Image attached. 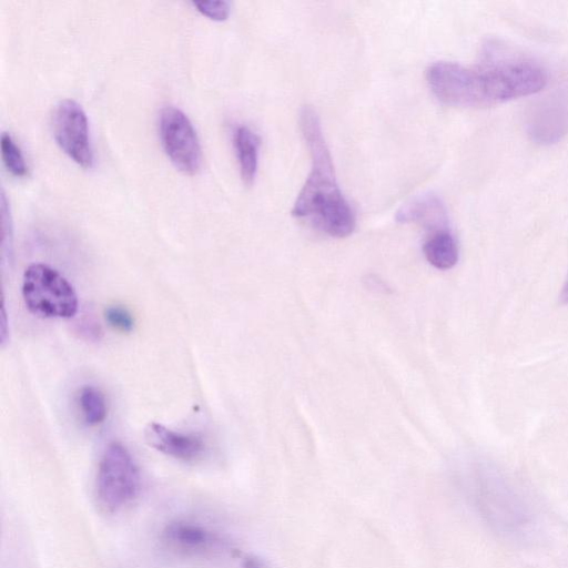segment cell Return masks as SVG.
Returning a JSON list of instances; mask_svg holds the SVG:
<instances>
[{"mask_svg":"<svg viewBox=\"0 0 568 568\" xmlns=\"http://www.w3.org/2000/svg\"><path fill=\"white\" fill-rule=\"evenodd\" d=\"M475 67L438 61L426 70L433 94L459 108H488L539 92L547 83L541 67L530 60L501 54L489 44Z\"/></svg>","mask_w":568,"mask_h":568,"instance_id":"cell-1","label":"cell"},{"mask_svg":"<svg viewBox=\"0 0 568 568\" xmlns=\"http://www.w3.org/2000/svg\"><path fill=\"white\" fill-rule=\"evenodd\" d=\"M298 122L310 150L312 168L294 202L292 215L305 219L329 236L346 237L355 229V214L336 182L320 118L311 105H304Z\"/></svg>","mask_w":568,"mask_h":568,"instance_id":"cell-2","label":"cell"},{"mask_svg":"<svg viewBox=\"0 0 568 568\" xmlns=\"http://www.w3.org/2000/svg\"><path fill=\"white\" fill-rule=\"evenodd\" d=\"M464 490L476 515L498 536L521 541L535 530L536 514L529 497L498 474L477 471L466 478Z\"/></svg>","mask_w":568,"mask_h":568,"instance_id":"cell-3","label":"cell"},{"mask_svg":"<svg viewBox=\"0 0 568 568\" xmlns=\"http://www.w3.org/2000/svg\"><path fill=\"white\" fill-rule=\"evenodd\" d=\"M141 476L130 452L120 443H111L99 462L94 496L106 514H116L139 495Z\"/></svg>","mask_w":568,"mask_h":568,"instance_id":"cell-4","label":"cell"},{"mask_svg":"<svg viewBox=\"0 0 568 568\" xmlns=\"http://www.w3.org/2000/svg\"><path fill=\"white\" fill-rule=\"evenodd\" d=\"M27 308L42 318H70L78 311L72 285L54 268L42 263L27 267L22 278Z\"/></svg>","mask_w":568,"mask_h":568,"instance_id":"cell-5","label":"cell"},{"mask_svg":"<svg viewBox=\"0 0 568 568\" xmlns=\"http://www.w3.org/2000/svg\"><path fill=\"white\" fill-rule=\"evenodd\" d=\"M162 146L176 169L195 174L202 164V149L187 115L176 106L166 105L159 114Z\"/></svg>","mask_w":568,"mask_h":568,"instance_id":"cell-6","label":"cell"},{"mask_svg":"<svg viewBox=\"0 0 568 568\" xmlns=\"http://www.w3.org/2000/svg\"><path fill=\"white\" fill-rule=\"evenodd\" d=\"M51 128L59 146L83 168L93 164L89 122L82 106L72 99L60 100L51 114Z\"/></svg>","mask_w":568,"mask_h":568,"instance_id":"cell-7","label":"cell"},{"mask_svg":"<svg viewBox=\"0 0 568 568\" xmlns=\"http://www.w3.org/2000/svg\"><path fill=\"white\" fill-rule=\"evenodd\" d=\"M160 539L166 549L184 557L210 556L229 549L227 541L220 534L186 519H175L166 524Z\"/></svg>","mask_w":568,"mask_h":568,"instance_id":"cell-8","label":"cell"},{"mask_svg":"<svg viewBox=\"0 0 568 568\" xmlns=\"http://www.w3.org/2000/svg\"><path fill=\"white\" fill-rule=\"evenodd\" d=\"M530 139L539 144H552L568 133V103L552 98L536 105L527 120Z\"/></svg>","mask_w":568,"mask_h":568,"instance_id":"cell-9","label":"cell"},{"mask_svg":"<svg viewBox=\"0 0 568 568\" xmlns=\"http://www.w3.org/2000/svg\"><path fill=\"white\" fill-rule=\"evenodd\" d=\"M144 438L158 452L185 463H194L205 453V444L201 437L174 432L155 422L148 424Z\"/></svg>","mask_w":568,"mask_h":568,"instance_id":"cell-10","label":"cell"},{"mask_svg":"<svg viewBox=\"0 0 568 568\" xmlns=\"http://www.w3.org/2000/svg\"><path fill=\"white\" fill-rule=\"evenodd\" d=\"M402 223L423 222L429 226L446 229L447 214L442 200L434 193H423L403 204L396 213Z\"/></svg>","mask_w":568,"mask_h":568,"instance_id":"cell-11","label":"cell"},{"mask_svg":"<svg viewBox=\"0 0 568 568\" xmlns=\"http://www.w3.org/2000/svg\"><path fill=\"white\" fill-rule=\"evenodd\" d=\"M233 144L242 181L251 185L257 171L260 139L248 126L239 125L233 132Z\"/></svg>","mask_w":568,"mask_h":568,"instance_id":"cell-12","label":"cell"},{"mask_svg":"<svg viewBox=\"0 0 568 568\" xmlns=\"http://www.w3.org/2000/svg\"><path fill=\"white\" fill-rule=\"evenodd\" d=\"M423 253L429 264L438 270H449L458 262V246L447 230L434 232L424 243Z\"/></svg>","mask_w":568,"mask_h":568,"instance_id":"cell-13","label":"cell"},{"mask_svg":"<svg viewBox=\"0 0 568 568\" xmlns=\"http://www.w3.org/2000/svg\"><path fill=\"white\" fill-rule=\"evenodd\" d=\"M79 404L84 422L89 426L102 423L106 416V403L102 392L91 385L81 388Z\"/></svg>","mask_w":568,"mask_h":568,"instance_id":"cell-14","label":"cell"},{"mask_svg":"<svg viewBox=\"0 0 568 568\" xmlns=\"http://www.w3.org/2000/svg\"><path fill=\"white\" fill-rule=\"evenodd\" d=\"M1 156L7 170L16 176H24L28 166L20 148L7 132L1 134Z\"/></svg>","mask_w":568,"mask_h":568,"instance_id":"cell-15","label":"cell"},{"mask_svg":"<svg viewBox=\"0 0 568 568\" xmlns=\"http://www.w3.org/2000/svg\"><path fill=\"white\" fill-rule=\"evenodd\" d=\"M106 323L114 329L129 333L134 327V320L131 313L122 305H110L104 310Z\"/></svg>","mask_w":568,"mask_h":568,"instance_id":"cell-16","label":"cell"},{"mask_svg":"<svg viewBox=\"0 0 568 568\" xmlns=\"http://www.w3.org/2000/svg\"><path fill=\"white\" fill-rule=\"evenodd\" d=\"M192 4L204 16L213 20H225L230 14V3L224 0H195Z\"/></svg>","mask_w":568,"mask_h":568,"instance_id":"cell-17","label":"cell"},{"mask_svg":"<svg viewBox=\"0 0 568 568\" xmlns=\"http://www.w3.org/2000/svg\"><path fill=\"white\" fill-rule=\"evenodd\" d=\"M240 568H268V566L261 557L248 555L242 560Z\"/></svg>","mask_w":568,"mask_h":568,"instance_id":"cell-18","label":"cell"},{"mask_svg":"<svg viewBox=\"0 0 568 568\" xmlns=\"http://www.w3.org/2000/svg\"><path fill=\"white\" fill-rule=\"evenodd\" d=\"M560 301L562 304H568V278L562 287V291L560 294Z\"/></svg>","mask_w":568,"mask_h":568,"instance_id":"cell-19","label":"cell"}]
</instances>
